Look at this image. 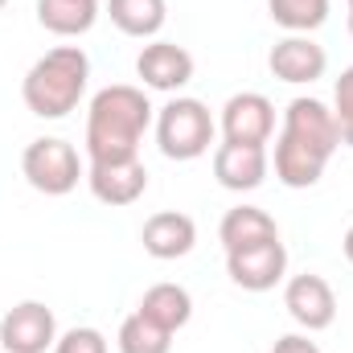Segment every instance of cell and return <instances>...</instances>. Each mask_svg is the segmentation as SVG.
I'll return each mask as SVG.
<instances>
[{"instance_id":"7402d4cb","label":"cell","mask_w":353,"mask_h":353,"mask_svg":"<svg viewBox=\"0 0 353 353\" xmlns=\"http://www.w3.org/2000/svg\"><path fill=\"white\" fill-rule=\"evenodd\" d=\"M54 353H107V337L90 325H79V329H66L54 341Z\"/></svg>"},{"instance_id":"7c38bea8","label":"cell","mask_w":353,"mask_h":353,"mask_svg":"<svg viewBox=\"0 0 353 353\" xmlns=\"http://www.w3.org/2000/svg\"><path fill=\"white\" fill-rule=\"evenodd\" d=\"M136 74L148 90H165V94H176L193 79V54L176 41H152L140 50L136 58Z\"/></svg>"},{"instance_id":"5b68a950","label":"cell","mask_w":353,"mask_h":353,"mask_svg":"<svg viewBox=\"0 0 353 353\" xmlns=\"http://www.w3.org/2000/svg\"><path fill=\"white\" fill-rule=\"evenodd\" d=\"M21 173H25V181L37 193L66 197L70 189H79V181L87 176V169L79 165L74 144H66L58 136H41V140H29V148L21 152Z\"/></svg>"},{"instance_id":"ba28073f","label":"cell","mask_w":353,"mask_h":353,"mask_svg":"<svg viewBox=\"0 0 353 353\" xmlns=\"http://www.w3.org/2000/svg\"><path fill=\"white\" fill-rule=\"evenodd\" d=\"M275 132V107L271 99L259 90H243V94H230L226 107H222V140L226 144H255L267 148Z\"/></svg>"},{"instance_id":"d6986e66","label":"cell","mask_w":353,"mask_h":353,"mask_svg":"<svg viewBox=\"0 0 353 353\" xmlns=\"http://www.w3.org/2000/svg\"><path fill=\"white\" fill-rule=\"evenodd\" d=\"M267 12L288 33H312L329 21V0H267Z\"/></svg>"},{"instance_id":"30bf717a","label":"cell","mask_w":353,"mask_h":353,"mask_svg":"<svg viewBox=\"0 0 353 353\" xmlns=\"http://www.w3.org/2000/svg\"><path fill=\"white\" fill-rule=\"evenodd\" d=\"M267 66H271V74H275L279 83L304 87V83L325 79V70H329V54H325V46L312 41V33H288L283 41L271 46Z\"/></svg>"},{"instance_id":"603a6c76","label":"cell","mask_w":353,"mask_h":353,"mask_svg":"<svg viewBox=\"0 0 353 353\" xmlns=\"http://www.w3.org/2000/svg\"><path fill=\"white\" fill-rule=\"evenodd\" d=\"M271 353H321V345L308 341L304 333H288V337H279V341L271 345Z\"/></svg>"},{"instance_id":"277c9868","label":"cell","mask_w":353,"mask_h":353,"mask_svg":"<svg viewBox=\"0 0 353 353\" xmlns=\"http://www.w3.org/2000/svg\"><path fill=\"white\" fill-rule=\"evenodd\" d=\"M214 115L201 99H189V94H176L169 99L161 111H157V144L169 161H197L210 152L214 144Z\"/></svg>"},{"instance_id":"3957f363","label":"cell","mask_w":353,"mask_h":353,"mask_svg":"<svg viewBox=\"0 0 353 353\" xmlns=\"http://www.w3.org/2000/svg\"><path fill=\"white\" fill-rule=\"evenodd\" d=\"M90 83V58L83 54V46H58L50 54H41L25 83H21V99L37 119H66Z\"/></svg>"},{"instance_id":"9a60e30c","label":"cell","mask_w":353,"mask_h":353,"mask_svg":"<svg viewBox=\"0 0 353 353\" xmlns=\"http://www.w3.org/2000/svg\"><path fill=\"white\" fill-rule=\"evenodd\" d=\"M218 239H222L226 251H243V247H259V243L279 239V226L259 205H234V210H226V218L218 226Z\"/></svg>"},{"instance_id":"44dd1931","label":"cell","mask_w":353,"mask_h":353,"mask_svg":"<svg viewBox=\"0 0 353 353\" xmlns=\"http://www.w3.org/2000/svg\"><path fill=\"white\" fill-rule=\"evenodd\" d=\"M333 119H337L341 144L353 148V66L341 70V79H337V87H333Z\"/></svg>"},{"instance_id":"6da1fadb","label":"cell","mask_w":353,"mask_h":353,"mask_svg":"<svg viewBox=\"0 0 353 353\" xmlns=\"http://www.w3.org/2000/svg\"><path fill=\"white\" fill-rule=\"evenodd\" d=\"M337 148H341V132H337L333 107H325L312 94H300L283 111L271 169L279 176V185H288V189H312L325 176Z\"/></svg>"},{"instance_id":"5bb4252c","label":"cell","mask_w":353,"mask_h":353,"mask_svg":"<svg viewBox=\"0 0 353 353\" xmlns=\"http://www.w3.org/2000/svg\"><path fill=\"white\" fill-rule=\"evenodd\" d=\"M140 243L152 259L169 263V259H185L193 247H197V222L181 210H161L144 222L140 230Z\"/></svg>"},{"instance_id":"ffe728a7","label":"cell","mask_w":353,"mask_h":353,"mask_svg":"<svg viewBox=\"0 0 353 353\" xmlns=\"http://www.w3.org/2000/svg\"><path fill=\"white\" fill-rule=\"evenodd\" d=\"M115 345H119V353H169L173 350V333H165V329L152 325L148 316L132 312V316L119 325Z\"/></svg>"},{"instance_id":"2e32d148","label":"cell","mask_w":353,"mask_h":353,"mask_svg":"<svg viewBox=\"0 0 353 353\" xmlns=\"http://www.w3.org/2000/svg\"><path fill=\"white\" fill-rule=\"evenodd\" d=\"M140 316H148L152 325H161L165 333H181L193 316V296L181 283H152L136 308Z\"/></svg>"},{"instance_id":"7a4b0ae2","label":"cell","mask_w":353,"mask_h":353,"mask_svg":"<svg viewBox=\"0 0 353 353\" xmlns=\"http://www.w3.org/2000/svg\"><path fill=\"white\" fill-rule=\"evenodd\" d=\"M152 123V103L140 87L115 83L90 99L87 111V161H132Z\"/></svg>"},{"instance_id":"8992f818","label":"cell","mask_w":353,"mask_h":353,"mask_svg":"<svg viewBox=\"0 0 353 353\" xmlns=\"http://www.w3.org/2000/svg\"><path fill=\"white\" fill-rule=\"evenodd\" d=\"M58 341V321L54 308L41 300H21L4 312L0 321V350L4 353H46Z\"/></svg>"},{"instance_id":"cb8c5ba5","label":"cell","mask_w":353,"mask_h":353,"mask_svg":"<svg viewBox=\"0 0 353 353\" xmlns=\"http://www.w3.org/2000/svg\"><path fill=\"white\" fill-rule=\"evenodd\" d=\"M341 251H345V259L353 263V226L345 230V239H341Z\"/></svg>"},{"instance_id":"52a82bcc","label":"cell","mask_w":353,"mask_h":353,"mask_svg":"<svg viewBox=\"0 0 353 353\" xmlns=\"http://www.w3.org/2000/svg\"><path fill=\"white\" fill-rule=\"evenodd\" d=\"M283 308H288V316H292L300 329L321 333V329H329V325L337 321L333 283H329L325 275H312V271L292 275V279L283 283Z\"/></svg>"},{"instance_id":"4fadbf2b","label":"cell","mask_w":353,"mask_h":353,"mask_svg":"<svg viewBox=\"0 0 353 353\" xmlns=\"http://www.w3.org/2000/svg\"><path fill=\"white\" fill-rule=\"evenodd\" d=\"M271 173V161H267V148H255V144H218L214 148V176L222 189L230 193H251L259 189Z\"/></svg>"},{"instance_id":"484cf974","label":"cell","mask_w":353,"mask_h":353,"mask_svg":"<svg viewBox=\"0 0 353 353\" xmlns=\"http://www.w3.org/2000/svg\"><path fill=\"white\" fill-rule=\"evenodd\" d=\"M4 4H8V0H0V8H4Z\"/></svg>"},{"instance_id":"e0dca14e","label":"cell","mask_w":353,"mask_h":353,"mask_svg":"<svg viewBox=\"0 0 353 353\" xmlns=\"http://www.w3.org/2000/svg\"><path fill=\"white\" fill-rule=\"evenodd\" d=\"M37 21L58 37H83L99 21V0H37Z\"/></svg>"},{"instance_id":"ac0fdd59","label":"cell","mask_w":353,"mask_h":353,"mask_svg":"<svg viewBox=\"0 0 353 353\" xmlns=\"http://www.w3.org/2000/svg\"><path fill=\"white\" fill-rule=\"evenodd\" d=\"M107 17L128 37H157L169 21L165 0H107Z\"/></svg>"},{"instance_id":"d4e9b609","label":"cell","mask_w":353,"mask_h":353,"mask_svg":"<svg viewBox=\"0 0 353 353\" xmlns=\"http://www.w3.org/2000/svg\"><path fill=\"white\" fill-rule=\"evenodd\" d=\"M350 33H353V8H350Z\"/></svg>"},{"instance_id":"8fae6325","label":"cell","mask_w":353,"mask_h":353,"mask_svg":"<svg viewBox=\"0 0 353 353\" xmlns=\"http://www.w3.org/2000/svg\"><path fill=\"white\" fill-rule=\"evenodd\" d=\"M87 185L111 210L136 205L148 189V169H144L140 157H132V161H94V165H87Z\"/></svg>"},{"instance_id":"9c48e42d","label":"cell","mask_w":353,"mask_h":353,"mask_svg":"<svg viewBox=\"0 0 353 353\" xmlns=\"http://www.w3.org/2000/svg\"><path fill=\"white\" fill-rule=\"evenodd\" d=\"M226 275L243 292H271L288 275V247L279 239H271V243H259V247L226 251Z\"/></svg>"},{"instance_id":"4316f807","label":"cell","mask_w":353,"mask_h":353,"mask_svg":"<svg viewBox=\"0 0 353 353\" xmlns=\"http://www.w3.org/2000/svg\"><path fill=\"white\" fill-rule=\"evenodd\" d=\"M350 8H353V0H350Z\"/></svg>"}]
</instances>
